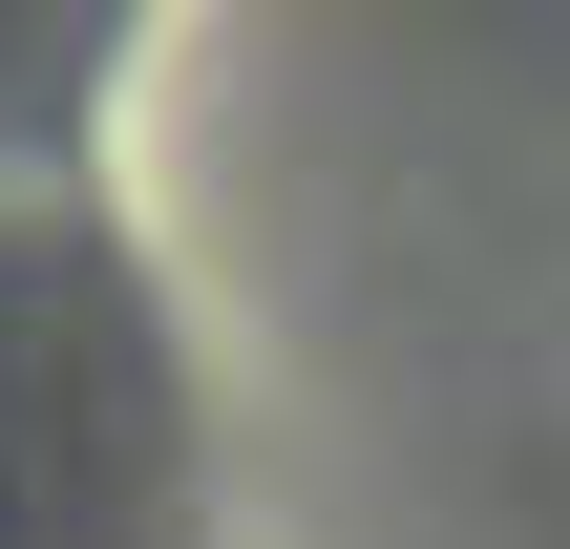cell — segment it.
Listing matches in <instances>:
<instances>
[{
  "mask_svg": "<svg viewBox=\"0 0 570 549\" xmlns=\"http://www.w3.org/2000/svg\"><path fill=\"white\" fill-rule=\"evenodd\" d=\"M550 21H570V0H550Z\"/></svg>",
  "mask_w": 570,
  "mask_h": 549,
  "instance_id": "6da1fadb",
  "label": "cell"
}]
</instances>
